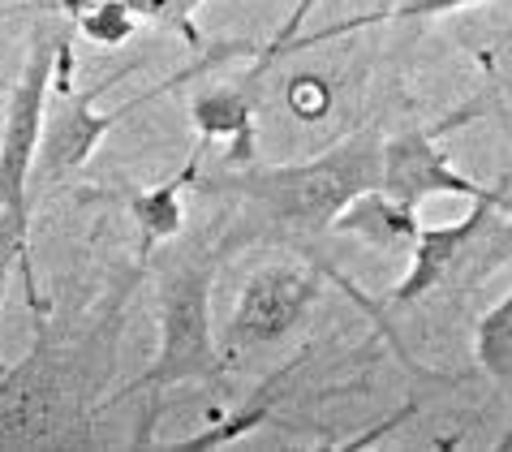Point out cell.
<instances>
[{
	"label": "cell",
	"instance_id": "obj_1",
	"mask_svg": "<svg viewBox=\"0 0 512 452\" xmlns=\"http://www.w3.org/2000/svg\"><path fill=\"white\" fill-rule=\"evenodd\" d=\"M142 267L112 289L99 315L82 328H56L39 289H26L35 310L31 353L0 371V448H56L78 444L91 431V409H104V384L117 362V336L130 293L138 289Z\"/></svg>",
	"mask_w": 512,
	"mask_h": 452
},
{
	"label": "cell",
	"instance_id": "obj_2",
	"mask_svg": "<svg viewBox=\"0 0 512 452\" xmlns=\"http://www.w3.org/2000/svg\"><path fill=\"white\" fill-rule=\"evenodd\" d=\"M383 181V134L358 130L302 164H241L216 190L254 207L267 224L289 233H332V220L358 194Z\"/></svg>",
	"mask_w": 512,
	"mask_h": 452
},
{
	"label": "cell",
	"instance_id": "obj_3",
	"mask_svg": "<svg viewBox=\"0 0 512 452\" xmlns=\"http://www.w3.org/2000/svg\"><path fill=\"white\" fill-rule=\"evenodd\" d=\"M224 250L194 246L173 259L160 276V345H155L147 371L130 379L117 397L104 405H121L147 392H168L181 384H216L229 366L224 341L211 323V289H216Z\"/></svg>",
	"mask_w": 512,
	"mask_h": 452
},
{
	"label": "cell",
	"instance_id": "obj_4",
	"mask_svg": "<svg viewBox=\"0 0 512 452\" xmlns=\"http://www.w3.org/2000/svg\"><path fill=\"white\" fill-rule=\"evenodd\" d=\"M512 259V199L469 203V216L431 224L409 250V272L388 289L392 306H414L426 293L482 285L495 267Z\"/></svg>",
	"mask_w": 512,
	"mask_h": 452
},
{
	"label": "cell",
	"instance_id": "obj_5",
	"mask_svg": "<svg viewBox=\"0 0 512 452\" xmlns=\"http://www.w3.org/2000/svg\"><path fill=\"white\" fill-rule=\"evenodd\" d=\"M69 44L74 39H69L65 13H44V22H35L31 44H26L22 74L9 87L5 121H0V211H13V216H31V181L39 164V143H44L48 100L56 65H61V52Z\"/></svg>",
	"mask_w": 512,
	"mask_h": 452
},
{
	"label": "cell",
	"instance_id": "obj_6",
	"mask_svg": "<svg viewBox=\"0 0 512 452\" xmlns=\"http://www.w3.org/2000/svg\"><path fill=\"white\" fill-rule=\"evenodd\" d=\"M207 61H198L194 69H181V74H173L168 82H160V87H151L147 95H138V100L121 104L117 112H99V95H108L117 82H125L138 69L134 65H121L112 69V74H104L99 82H91V87H74V44H69L61 52V65H56V82H52V100H48V121H44V143H39V164H35V177L39 181H61L69 173H78L82 164L91 160V155L99 151V143L117 130V125L130 117V112H138L142 104H151L155 95L173 91L177 82L194 78L198 69H203Z\"/></svg>",
	"mask_w": 512,
	"mask_h": 452
},
{
	"label": "cell",
	"instance_id": "obj_7",
	"mask_svg": "<svg viewBox=\"0 0 512 452\" xmlns=\"http://www.w3.org/2000/svg\"><path fill=\"white\" fill-rule=\"evenodd\" d=\"M478 108H461L444 117V125H409V130L383 138V181L379 186L409 207H422L426 199H465V203H500L512 199V190H495L487 181L461 173L452 155L439 147L448 130H461Z\"/></svg>",
	"mask_w": 512,
	"mask_h": 452
},
{
	"label": "cell",
	"instance_id": "obj_8",
	"mask_svg": "<svg viewBox=\"0 0 512 452\" xmlns=\"http://www.w3.org/2000/svg\"><path fill=\"white\" fill-rule=\"evenodd\" d=\"M319 276L302 263H267L259 267L233 306V319L224 328V353H250L284 341L297 323L319 302Z\"/></svg>",
	"mask_w": 512,
	"mask_h": 452
},
{
	"label": "cell",
	"instance_id": "obj_9",
	"mask_svg": "<svg viewBox=\"0 0 512 452\" xmlns=\"http://www.w3.org/2000/svg\"><path fill=\"white\" fill-rule=\"evenodd\" d=\"M203 143H194L186 155V164L173 177H164L160 186L130 190V220H134V267L147 272V263L155 259V250L168 246L173 237L186 229V194L198 186V168H203Z\"/></svg>",
	"mask_w": 512,
	"mask_h": 452
},
{
	"label": "cell",
	"instance_id": "obj_10",
	"mask_svg": "<svg viewBox=\"0 0 512 452\" xmlns=\"http://www.w3.org/2000/svg\"><path fill=\"white\" fill-rule=\"evenodd\" d=\"M254 87L259 78L246 74L233 87H216V91H203L198 100L190 104V121H194V134L198 143L211 147V143H229V164H254L259 155V125H254Z\"/></svg>",
	"mask_w": 512,
	"mask_h": 452
},
{
	"label": "cell",
	"instance_id": "obj_11",
	"mask_svg": "<svg viewBox=\"0 0 512 452\" xmlns=\"http://www.w3.org/2000/svg\"><path fill=\"white\" fill-rule=\"evenodd\" d=\"M332 233L358 237V242L388 250V254H409L418 242V233H422V220H418V207L392 199L383 186H375L340 211L332 220Z\"/></svg>",
	"mask_w": 512,
	"mask_h": 452
},
{
	"label": "cell",
	"instance_id": "obj_12",
	"mask_svg": "<svg viewBox=\"0 0 512 452\" xmlns=\"http://www.w3.org/2000/svg\"><path fill=\"white\" fill-rule=\"evenodd\" d=\"M306 362V353H297V358H289L280 366V371H272L263 379L259 388L250 392L246 401H241L229 418H220V422H211L207 431H198V435H186V440H173V444H164L168 452H220V448H229V444H237V440H246L250 431H259L267 418L276 414V405L284 401V379H289L297 366Z\"/></svg>",
	"mask_w": 512,
	"mask_h": 452
},
{
	"label": "cell",
	"instance_id": "obj_13",
	"mask_svg": "<svg viewBox=\"0 0 512 452\" xmlns=\"http://www.w3.org/2000/svg\"><path fill=\"white\" fill-rule=\"evenodd\" d=\"M474 358L495 384L512 392V289L495 302L474 328Z\"/></svg>",
	"mask_w": 512,
	"mask_h": 452
},
{
	"label": "cell",
	"instance_id": "obj_14",
	"mask_svg": "<svg viewBox=\"0 0 512 452\" xmlns=\"http://www.w3.org/2000/svg\"><path fill=\"white\" fill-rule=\"evenodd\" d=\"M22 272L26 289H35V267H31V216H13L0 211V306H5L9 280Z\"/></svg>",
	"mask_w": 512,
	"mask_h": 452
},
{
	"label": "cell",
	"instance_id": "obj_15",
	"mask_svg": "<svg viewBox=\"0 0 512 452\" xmlns=\"http://www.w3.org/2000/svg\"><path fill=\"white\" fill-rule=\"evenodd\" d=\"M121 5H130L142 22H151V26H160V31L181 35L190 48L203 44V35H198V26H194V13L203 9L207 0H121Z\"/></svg>",
	"mask_w": 512,
	"mask_h": 452
},
{
	"label": "cell",
	"instance_id": "obj_16",
	"mask_svg": "<svg viewBox=\"0 0 512 452\" xmlns=\"http://www.w3.org/2000/svg\"><path fill=\"white\" fill-rule=\"evenodd\" d=\"M474 5H487V0H396L392 9L383 13H366V18H353L340 26L345 31H358V26H371L379 18H392V22H431V18H448V13H461V9H474Z\"/></svg>",
	"mask_w": 512,
	"mask_h": 452
},
{
	"label": "cell",
	"instance_id": "obj_17",
	"mask_svg": "<svg viewBox=\"0 0 512 452\" xmlns=\"http://www.w3.org/2000/svg\"><path fill=\"white\" fill-rule=\"evenodd\" d=\"M315 5H319V0H293V9H289V18H284V26L276 31V39L259 52V61H254V74H267L272 61H280L284 52L297 48V39H302V26H306L310 13H315Z\"/></svg>",
	"mask_w": 512,
	"mask_h": 452
}]
</instances>
